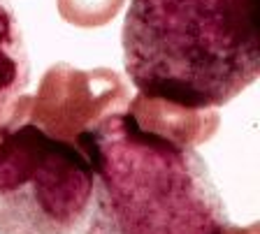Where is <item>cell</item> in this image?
I'll list each match as a JSON object with an SVG mask.
<instances>
[{"mask_svg":"<svg viewBox=\"0 0 260 234\" xmlns=\"http://www.w3.org/2000/svg\"><path fill=\"white\" fill-rule=\"evenodd\" d=\"M121 44L142 98L223 107L260 74V0H130Z\"/></svg>","mask_w":260,"mask_h":234,"instance_id":"cell-2","label":"cell"},{"mask_svg":"<svg viewBox=\"0 0 260 234\" xmlns=\"http://www.w3.org/2000/svg\"><path fill=\"white\" fill-rule=\"evenodd\" d=\"M93 169L77 144L35 121L0 128V234H84Z\"/></svg>","mask_w":260,"mask_h":234,"instance_id":"cell-3","label":"cell"},{"mask_svg":"<svg viewBox=\"0 0 260 234\" xmlns=\"http://www.w3.org/2000/svg\"><path fill=\"white\" fill-rule=\"evenodd\" d=\"M30 86V60L23 30L10 0H0V119Z\"/></svg>","mask_w":260,"mask_h":234,"instance_id":"cell-4","label":"cell"},{"mask_svg":"<svg viewBox=\"0 0 260 234\" xmlns=\"http://www.w3.org/2000/svg\"><path fill=\"white\" fill-rule=\"evenodd\" d=\"M93 169L84 234H230L202 155L179 137L144 126L130 109L77 132Z\"/></svg>","mask_w":260,"mask_h":234,"instance_id":"cell-1","label":"cell"},{"mask_svg":"<svg viewBox=\"0 0 260 234\" xmlns=\"http://www.w3.org/2000/svg\"><path fill=\"white\" fill-rule=\"evenodd\" d=\"M123 0H58V12L79 28H100L119 14Z\"/></svg>","mask_w":260,"mask_h":234,"instance_id":"cell-5","label":"cell"}]
</instances>
